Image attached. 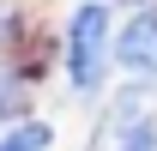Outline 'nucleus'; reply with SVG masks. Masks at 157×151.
<instances>
[{
    "mask_svg": "<svg viewBox=\"0 0 157 151\" xmlns=\"http://www.w3.org/2000/svg\"><path fill=\"white\" fill-rule=\"evenodd\" d=\"M103 60H109V6H78L73 12V37H67V67H73V85L85 97L103 91Z\"/></svg>",
    "mask_w": 157,
    "mask_h": 151,
    "instance_id": "obj_1",
    "label": "nucleus"
},
{
    "mask_svg": "<svg viewBox=\"0 0 157 151\" xmlns=\"http://www.w3.org/2000/svg\"><path fill=\"white\" fill-rule=\"evenodd\" d=\"M115 60L133 67V73H157V6H145V12H133V18L121 24Z\"/></svg>",
    "mask_w": 157,
    "mask_h": 151,
    "instance_id": "obj_2",
    "label": "nucleus"
},
{
    "mask_svg": "<svg viewBox=\"0 0 157 151\" xmlns=\"http://www.w3.org/2000/svg\"><path fill=\"white\" fill-rule=\"evenodd\" d=\"M48 121H18L12 133H0V151H48Z\"/></svg>",
    "mask_w": 157,
    "mask_h": 151,
    "instance_id": "obj_3",
    "label": "nucleus"
},
{
    "mask_svg": "<svg viewBox=\"0 0 157 151\" xmlns=\"http://www.w3.org/2000/svg\"><path fill=\"white\" fill-rule=\"evenodd\" d=\"M109 139H115V151H157V121H127Z\"/></svg>",
    "mask_w": 157,
    "mask_h": 151,
    "instance_id": "obj_4",
    "label": "nucleus"
},
{
    "mask_svg": "<svg viewBox=\"0 0 157 151\" xmlns=\"http://www.w3.org/2000/svg\"><path fill=\"white\" fill-rule=\"evenodd\" d=\"M24 97H30V85H24V79H0V121H6V115H18Z\"/></svg>",
    "mask_w": 157,
    "mask_h": 151,
    "instance_id": "obj_5",
    "label": "nucleus"
}]
</instances>
